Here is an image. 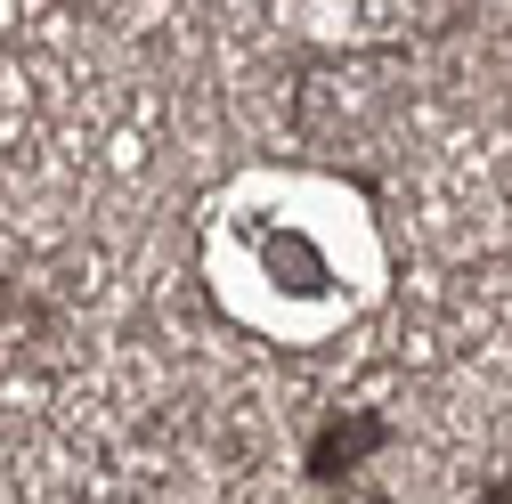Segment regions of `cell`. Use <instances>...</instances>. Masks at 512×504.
<instances>
[{
    "label": "cell",
    "instance_id": "obj_1",
    "mask_svg": "<svg viewBox=\"0 0 512 504\" xmlns=\"http://www.w3.org/2000/svg\"><path fill=\"white\" fill-rule=\"evenodd\" d=\"M366 448H382V415H350V423H326V431H317L309 439V472L317 480H342Z\"/></svg>",
    "mask_w": 512,
    "mask_h": 504
}]
</instances>
